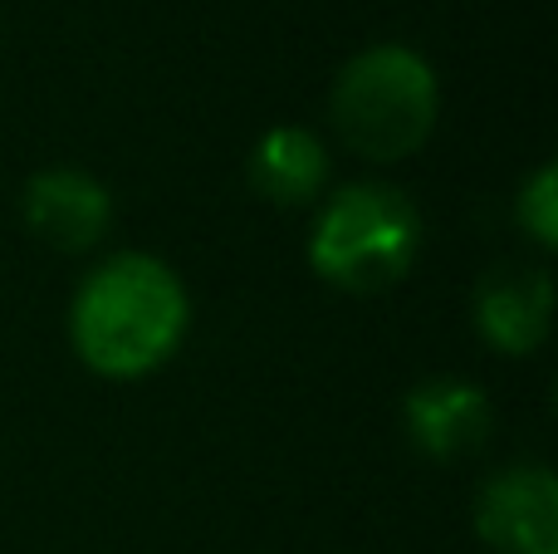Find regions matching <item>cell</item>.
Returning a JSON list of instances; mask_svg holds the SVG:
<instances>
[{
    "instance_id": "277c9868",
    "label": "cell",
    "mask_w": 558,
    "mask_h": 554,
    "mask_svg": "<svg viewBox=\"0 0 558 554\" xmlns=\"http://www.w3.org/2000/svg\"><path fill=\"white\" fill-rule=\"evenodd\" d=\"M475 530L495 554H558V481L544 467H505L481 486Z\"/></svg>"
},
{
    "instance_id": "6da1fadb",
    "label": "cell",
    "mask_w": 558,
    "mask_h": 554,
    "mask_svg": "<svg viewBox=\"0 0 558 554\" xmlns=\"http://www.w3.org/2000/svg\"><path fill=\"white\" fill-rule=\"evenodd\" d=\"M192 300L167 261L147 251L108 255L69 304V339L98 378H147L186 339Z\"/></svg>"
},
{
    "instance_id": "ba28073f",
    "label": "cell",
    "mask_w": 558,
    "mask_h": 554,
    "mask_svg": "<svg viewBox=\"0 0 558 554\" xmlns=\"http://www.w3.org/2000/svg\"><path fill=\"white\" fill-rule=\"evenodd\" d=\"M245 177L270 206H314L328 182V153L308 128L279 123L251 147Z\"/></svg>"
},
{
    "instance_id": "5b68a950",
    "label": "cell",
    "mask_w": 558,
    "mask_h": 554,
    "mask_svg": "<svg viewBox=\"0 0 558 554\" xmlns=\"http://www.w3.org/2000/svg\"><path fill=\"white\" fill-rule=\"evenodd\" d=\"M20 216L25 226L54 251H94L113 226V196L98 177L78 167H45L20 192Z\"/></svg>"
},
{
    "instance_id": "52a82bcc",
    "label": "cell",
    "mask_w": 558,
    "mask_h": 554,
    "mask_svg": "<svg viewBox=\"0 0 558 554\" xmlns=\"http://www.w3.org/2000/svg\"><path fill=\"white\" fill-rule=\"evenodd\" d=\"M554 280L544 270H495L475 290V329L505 359H524L549 339Z\"/></svg>"
},
{
    "instance_id": "8992f818",
    "label": "cell",
    "mask_w": 558,
    "mask_h": 554,
    "mask_svg": "<svg viewBox=\"0 0 558 554\" xmlns=\"http://www.w3.org/2000/svg\"><path fill=\"white\" fill-rule=\"evenodd\" d=\"M402 418H407V437L432 461L471 457V451H481L490 442V427H495L490 398L465 378L416 383L402 402Z\"/></svg>"
},
{
    "instance_id": "7a4b0ae2",
    "label": "cell",
    "mask_w": 558,
    "mask_h": 554,
    "mask_svg": "<svg viewBox=\"0 0 558 554\" xmlns=\"http://www.w3.org/2000/svg\"><path fill=\"white\" fill-rule=\"evenodd\" d=\"M333 128L367 162H402L436 133L441 84L436 69L407 45H373L353 55L328 94Z\"/></svg>"
},
{
    "instance_id": "3957f363",
    "label": "cell",
    "mask_w": 558,
    "mask_h": 554,
    "mask_svg": "<svg viewBox=\"0 0 558 554\" xmlns=\"http://www.w3.org/2000/svg\"><path fill=\"white\" fill-rule=\"evenodd\" d=\"M422 251V212L387 182H357L328 196L314 216L308 265L318 280L353 294H377L407 280Z\"/></svg>"
},
{
    "instance_id": "9c48e42d",
    "label": "cell",
    "mask_w": 558,
    "mask_h": 554,
    "mask_svg": "<svg viewBox=\"0 0 558 554\" xmlns=\"http://www.w3.org/2000/svg\"><path fill=\"white\" fill-rule=\"evenodd\" d=\"M520 226L544 245V251L558 241V172H554V162H544L539 172L524 182V192H520Z\"/></svg>"
}]
</instances>
